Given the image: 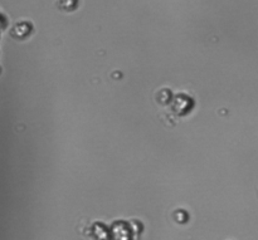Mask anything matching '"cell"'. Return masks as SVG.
Listing matches in <instances>:
<instances>
[{
	"mask_svg": "<svg viewBox=\"0 0 258 240\" xmlns=\"http://www.w3.org/2000/svg\"><path fill=\"white\" fill-rule=\"evenodd\" d=\"M33 33V25L30 22H27V20H20V22L15 23L14 27L10 30V35L15 39L24 40L29 37Z\"/></svg>",
	"mask_w": 258,
	"mask_h": 240,
	"instance_id": "6da1fadb",
	"label": "cell"
},
{
	"mask_svg": "<svg viewBox=\"0 0 258 240\" xmlns=\"http://www.w3.org/2000/svg\"><path fill=\"white\" fill-rule=\"evenodd\" d=\"M81 4V0H55V7L60 10V12L71 13L75 12Z\"/></svg>",
	"mask_w": 258,
	"mask_h": 240,
	"instance_id": "7a4b0ae2",
	"label": "cell"
}]
</instances>
